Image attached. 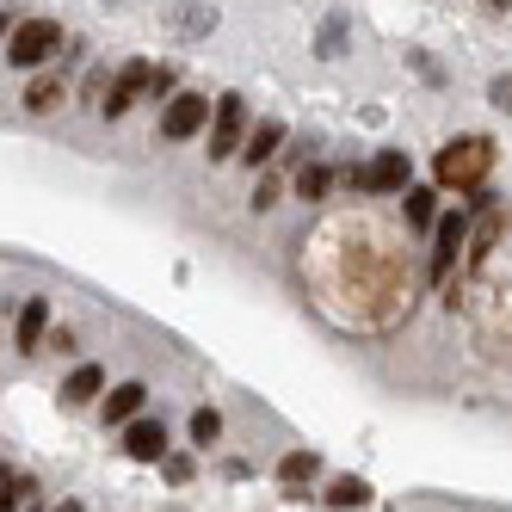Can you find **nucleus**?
Wrapping results in <instances>:
<instances>
[{
  "label": "nucleus",
  "mask_w": 512,
  "mask_h": 512,
  "mask_svg": "<svg viewBox=\"0 0 512 512\" xmlns=\"http://www.w3.org/2000/svg\"><path fill=\"white\" fill-rule=\"evenodd\" d=\"M56 99H62V81H50V75H44L38 87H31V93H25V105H31V112H56Z\"/></svg>",
  "instance_id": "a211bd4d"
},
{
  "label": "nucleus",
  "mask_w": 512,
  "mask_h": 512,
  "mask_svg": "<svg viewBox=\"0 0 512 512\" xmlns=\"http://www.w3.org/2000/svg\"><path fill=\"white\" fill-rule=\"evenodd\" d=\"M327 500H334L340 512H352V506H364V500H371V482H364V475H334V488H327Z\"/></svg>",
  "instance_id": "2eb2a0df"
},
{
  "label": "nucleus",
  "mask_w": 512,
  "mask_h": 512,
  "mask_svg": "<svg viewBox=\"0 0 512 512\" xmlns=\"http://www.w3.org/2000/svg\"><path fill=\"white\" fill-rule=\"evenodd\" d=\"M494 105H500V112H512V75L494 81Z\"/></svg>",
  "instance_id": "412c9836"
},
{
  "label": "nucleus",
  "mask_w": 512,
  "mask_h": 512,
  "mask_svg": "<svg viewBox=\"0 0 512 512\" xmlns=\"http://www.w3.org/2000/svg\"><path fill=\"white\" fill-rule=\"evenodd\" d=\"M44 334H50V309L31 297V303L19 309V352H38V346H44Z\"/></svg>",
  "instance_id": "ddd939ff"
},
{
  "label": "nucleus",
  "mask_w": 512,
  "mask_h": 512,
  "mask_svg": "<svg viewBox=\"0 0 512 512\" xmlns=\"http://www.w3.org/2000/svg\"><path fill=\"white\" fill-rule=\"evenodd\" d=\"M142 93H155V68H149V62H124L118 75H112V87H105V99H99L105 118H124Z\"/></svg>",
  "instance_id": "423d86ee"
},
{
  "label": "nucleus",
  "mask_w": 512,
  "mask_h": 512,
  "mask_svg": "<svg viewBox=\"0 0 512 512\" xmlns=\"http://www.w3.org/2000/svg\"><path fill=\"white\" fill-rule=\"evenodd\" d=\"M327 186H334V173H327L321 161H309V167L297 173V198H303V204H315V198H327Z\"/></svg>",
  "instance_id": "dca6fc26"
},
{
  "label": "nucleus",
  "mask_w": 512,
  "mask_h": 512,
  "mask_svg": "<svg viewBox=\"0 0 512 512\" xmlns=\"http://www.w3.org/2000/svg\"><path fill=\"white\" fill-rule=\"evenodd\" d=\"M488 167H494V142L488 136H457L451 149H438V161H432V179L445 192H482V179H488Z\"/></svg>",
  "instance_id": "f257e3e1"
},
{
  "label": "nucleus",
  "mask_w": 512,
  "mask_h": 512,
  "mask_svg": "<svg viewBox=\"0 0 512 512\" xmlns=\"http://www.w3.org/2000/svg\"><path fill=\"white\" fill-rule=\"evenodd\" d=\"M124 451L136 463H167V426L161 420H130L124 426Z\"/></svg>",
  "instance_id": "6e6552de"
},
{
  "label": "nucleus",
  "mask_w": 512,
  "mask_h": 512,
  "mask_svg": "<svg viewBox=\"0 0 512 512\" xmlns=\"http://www.w3.org/2000/svg\"><path fill=\"white\" fill-rule=\"evenodd\" d=\"M93 395H105V371L99 364H75V371H68V383H62V401H93Z\"/></svg>",
  "instance_id": "f8f14e48"
},
{
  "label": "nucleus",
  "mask_w": 512,
  "mask_h": 512,
  "mask_svg": "<svg viewBox=\"0 0 512 512\" xmlns=\"http://www.w3.org/2000/svg\"><path fill=\"white\" fill-rule=\"evenodd\" d=\"M216 438H223V414H216V408H198V414H192V445L210 451Z\"/></svg>",
  "instance_id": "f3484780"
},
{
  "label": "nucleus",
  "mask_w": 512,
  "mask_h": 512,
  "mask_svg": "<svg viewBox=\"0 0 512 512\" xmlns=\"http://www.w3.org/2000/svg\"><path fill=\"white\" fill-rule=\"evenodd\" d=\"M167 482H192V457H167Z\"/></svg>",
  "instance_id": "6ab92c4d"
},
{
  "label": "nucleus",
  "mask_w": 512,
  "mask_h": 512,
  "mask_svg": "<svg viewBox=\"0 0 512 512\" xmlns=\"http://www.w3.org/2000/svg\"><path fill=\"white\" fill-rule=\"evenodd\" d=\"M315 475H321V457L315 451H284L278 457V482L284 488H303V482H315Z\"/></svg>",
  "instance_id": "4468645a"
},
{
  "label": "nucleus",
  "mask_w": 512,
  "mask_h": 512,
  "mask_svg": "<svg viewBox=\"0 0 512 512\" xmlns=\"http://www.w3.org/2000/svg\"><path fill=\"white\" fill-rule=\"evenodd\" d=\"M346 179H352V192H377V198H389V192H408V186H414V167H408V155H401V149H383L377 161L352 167Z\"/></svg>",
  "instance_id": "7ed1b4c3"
},
{
  "label": "nucleus",
  "mask_w": 512,
  "mask_h": 512,
  "mask_svg": "<svg viewBox=\"0 0 512 512\" xmlns=\"http://www.w3.org/2000/svg\"><path fill=\"white\" fill-rule=\"evenodd\" d=\"M278 149H284V124H278V118H266V124H253V130H247V149H241V161H247V167H266Z\"/></svg>",
  "instance_id": "1a4fd4ad"
},
{
  "label": "nucleus",
  "mask_w": 512,
  "mask_h": 512,
  "mask_svg": "<svg viewBox=\"0 0 512 512\" xmlns=\"http://www.w3.org/2000/svg\"><path fill=\"white\" fill-rule=\"evenodd\" d=\"M241 149H247V105H241V93H223L216 118H210V161H229Z\"/></svg>",
  "instance_id": "20e7f679"
},
{
  "label": "nucleus",
  "mask_w": 512,
  "mask_h": 512,
  "mask_svg": "<svg viewBox=\"0 0 512 512\" xmlns=\"http://www.w3.org/2000/svg\"><path fill=\"white\" fill-rule=\"evenodd\" d=\"M56 50H62V25H56V19H25V25L7 31V62H13V68H38V62H50Z\"/></svg>",
  "instance_id": "f03ea898"
},
{
  "label": "nucleus",
  "mask_w": 512,
  "mask_h": 512,
  "mask_svg": "<svg viewBox=\"0 0 512 512\" xmlns=\"http://www.w3.org/2000/svg\"><path fill=\"white\" fill-rule=\"evenodd\" d=\"M463 241H469V216H463V210L438 216V229H432V278H451L457 253H463Z\"/></svg>",
  "instance_id": "0eeeda50"
},
{
  "label": "nucleus",
  "mask_w": 512,
  "mask_h": 512,
  "mask_svg": "<svg viewBox=\"0 0 512 512\" xmlns=\"http://www.w3.org/2000/svg\"><path fill=\"white\" fill-rule=\"evenodd\" d=\"M401 216H408L414 229H438V192L432 186H408L401 192Z\"/></svg>",
  "instance_id": "9b49d317"
},
{
  "label": "nucleus",
  "mask_w": 512,
  "mask_h": 512,
  "mask_svg": "<svg viewBox=\"0 0 512 512\" xmlns=\"http://www.w3.org/2000/svg\"><path fill=\"white\" fill-rule=\"evenodd\" d=\"M278 204V186H272V179H260V192H253V210H272Z\"/></svg>",
  "instance_id": "aec40b11"
},
{
  "label": "nucleus",
  "mask_w": 512,
  "mask_h": 512,
  "mask_svg": "<svg viewBox=\"0 0 512 512\" xmlns=\"http://www.w3.org/2000/svg\"><path fill=\"white\" fill-rule=\"evenodd\" d=\"M210 118H216V112H210L204 93H179V99H167V112H161V136H167V142H192Z\"/></svg>",
  "instance_id": "39448f33"
},
{
  "label": "nucleus",
  "mask_w": 512,
  "mask_h": 512,
  "mask_svg": "<svg viewBox=\"0 0 512 512\" xmlns=\"http://www.w3.org/2000/svg\"><path fill=\"white\" fill-rule=\"evenodd\" d=\"M62 512H81V506H62Z\"/></svg>",
  "instance_id": "4be33fe9"
},
{
  "label": "nucleus",
  "mask_w": 512,
  "mask_h": 512,
  "mask_svg": "<svg viewBox=\"0 0 512 512\" xmlns=\"http://www.w3.org/2000/svg\"><path fill=\"white\" fill-rule=\"evenodd\" d=\"M142 401H149V389H142V383H118L112 395H105V426H130V420H142Z\"/></svg>",
  "instance_id": "9d476101"
}]
</instances>
